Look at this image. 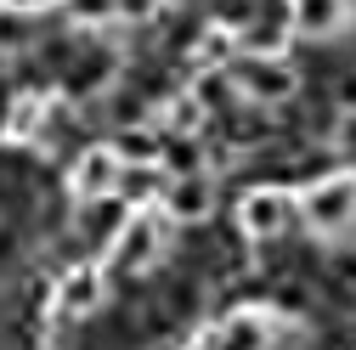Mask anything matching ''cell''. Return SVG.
<instances>
[{"label":"cell","mask_w":356,"mask_h":350,"mask_svg":"<svg viewBox=\"0 0 356 350\" xmlns=\"http://www.w3.org/2000/svg\"><path fill=\"white\" fill-rule=\"evenodd\" d=\"M300 215L317 238H345L356 226V175L339 169V175H323L300 192Z\"/></svg>","instance_id":"cell-1"},{"label":"cell","mask_w":356,"mask_h":350,"mask_svg":"<svg viewBox=\"0 0 356 350\" xmlns=\"http://www.w3.org/2000/svg\"><path fill=\"white\" fill-rule=\"evenodd\" d=\"M170 215H153V209H142V215H130V221L113 232V272H142V266H153L159 260V249H164V238H170Z\"/></svg>","instance_id":"cell-2"},{"label":"cell","mask_w":356,"mask_h":350,"mask_svg":"<svg viewBox=\"0 0 356 350\" xmlns=\"http://www.w3.org/2000/svg\"><path fill=\"white\" fill-rule=\"evenodd\" d=\"M294 209H300V203H294L283 187H254V192H243V203H238V221H243V232H249L254 243H272V238L289 232Z\"/></svg>","instance_id":"cell-3"},{"label":"cell","mask_w":356,"mask_h":350,"mask_svg":"<svg viewBox=\"0 0 356 350\" xmlns=\"http://www.w3.org/2000/svg\"><path fill=\"white\" fill-rule=\"evenodd\" d=\"M193 350H272V311H232L227 322L198 333Z\"/></svg>","instance_id":"cell-4"},{"label":"cell","mask_w":356,"mask_h":350,"mask_svg":"<svg viewBox=\"0 0 356 350\" xmlns=\"http://www.w3.org/2000/svg\"><path fill=\"white\" fill-rule=\"evenodd\" d=\"M232 79L243 85V97H254V102H266V108L294 97V68L277 62V57H238V62H232Z\"/></svg>","instance_id":"cell-5"},{"label":"cell","mask_w":356,"mask_h":350,"mask_svg":"<svg viewBox=\"0 0 356 350\" xmlns=\"http://www.w3.org/2000/svg\"><path fill=\"white\" fill-rule=\"evenodd\" d=\"M119 175H124V158H119L113 147H91V153L74 164L68 187H74L79 203H97V198H113V192H119Z\"/></svg>","instance_id":"cell-6"},{"label":"cell","mask_w":356,"mask_h":350,"mask_svg":"<svg viewBox=\"0 0 356 350\" xmlns=\"http://www.w3.org/2000/svg\"><path fill=\"white\" fill-rule=\"evenodd\" d=\"M356 17V0H289V23L305 40H328Z\"/></svg>","instance_id":"cell-7"},{"label":"cell","mask_w":356,"mask_h":350,"mask_svg":"<svg viewBox=\"0 0 356 350\" xmlns=\"http://www.w3.org/2000/svg\"><path fill=\"white\" fill-rule=\"evenodd\" d=\"M209 203H215V192H209V181L198 169L193 175H164V215H170V221L193 226V221L209 215Z\"/></svg>","instance_id":"cell-8"},{"label":"cell","mask_w":356,"mask_h":350,"mask_svg":"<svg viewBox=\"0 0 356 350\" xmlns=\"http://www.w3.org/2000/svg\"><path fill=\"white\" fill-rule=\"evenodd\" d=\"M57 299H63V311H74V317H91L97 305H102V272H97V266H74V272L63 277Z\"/></svg>","instance_id":"cell-9"},{"label":"cell","mask_w":356,"mask_h":350,"mask_svg":"<svg viewBox=\"0 0 356 350\" xmlns=\"http://www.w3.org/2000/svg\"><path fill=\"white\" fill-rule=\"evenodd\" d=\"M29 34H34V17L23 6H12V0H0V51L29 46Z\"/></svg>","instance_id":"cell-10"},{"label":"cell","mask_w":356,"mask_h":350,"mask_svg":"<svg viewBox=\"0 0 356 350\" xmlns=\"http://www.w3.org/2000/svg\"><path fill=\"white\" fill-rule=\"evenodd\" d=\"M40 119H46V102H40V97H17V108H12V136L17 142H29V136H40Z\"/></svg>","instance_id":"cell-11"},{"label":"cell","mask_w":356,"mask_h":350,"mask_svg":"<svg viewBox=\"0 0 356 350\" xmlns=\"http://www.w3.org/2000/svg\"><path fill=\"white\" fill-rule=\"evenodd\" d=\"M119 12V0H68V17L74 23H108Z\"/></svg>","instance_id":"cell-12"}]
</instances>
